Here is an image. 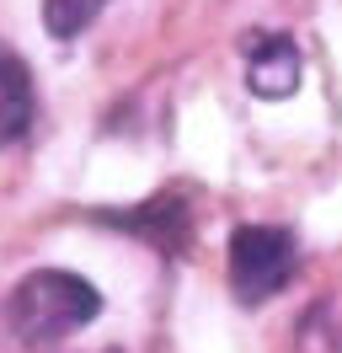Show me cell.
I'll use <instances>...</instances> for the list:
<instances>
[{"instance_id": "cell-1", "label": "cell", "mask_w": 342, "mask_h": 353, "mask_svg": "<svg viewBox=\"0 0 342 353\" xmlns=\"http://www.w3.org/2000/svg\"><path fill=\"white\" fill-rule=\"evenodd\" d=\"M97 310H102V294L86 284V279L64 273V268H38V273H27L11 289L6 321H11V332H17L21 343L48 348V343L70 337V332H81L86 321H97Z\"/></svg>"}, {"instance_id": "cell-6", "label": "cell", "mask_w": 342, "mask_h": 353, "mask_svg": "<svg viewBox=\"0 0 342 353\" xmlns=\"http://www.w3.org/2000/svg\"><path fill=\"white\" fill-rule=\"evenodd\" d=\"M102 6L107 0H43V27L54 38H75L102 17Z\"/></svg>"}, {"instance_id": "cell-4", "label": "cell", "mask_w": 342, "mask_h": 353, "mask_svg": "<svg viewBox=\"0 0 342 353\" xmlns=\"http://www.w3.org/2000/svg\"><path fill=\"white\" fill-rule=\"evenodd\" d=\"M246 86L256 97H289L299 86V48L289 38H256L252 43V65H246Z\"/></svg>"}, {"instance_id": "cell-5", "label": "cell", "mask_w": 342, "mask_h": 353, "mask_svg": "<svg viewBox=\"0 0 342 353\" xmlns=\"http://www.w3.org/2000/svg\"><path fill=\"white\" fill-rule=\"evenodd\" d=\"M27 129H32V75L21 54L0 48V150L17 145Z\"/></svg>"}, {"instance_id": "cell-3", "label": "cell", "mask_w": 342, "mask_h": 353, "mask_svg": "<svg viewBox=\"0 0 342 353\" xmlns=\"http://www.w3.org/2000/svg\"><path fill=\"white\" fill-rule=\"evenodd\" d=\"M102 220L123 225V230H139L145 241L166 246V252H177V246L188 241V199H182L177 188L155 193V199H150L145 209H134V214H102Z\"/></svg>"}, {"instance_id": "cell-2", "label": "cell", "mask_w": 342, "mask_h": 353, "mask_svg": "<svg viewBox=\"0 0 342 353\" xmlns=\"http://www.w3.org/2000/svg\"><path fill=\"white\" fill-rule=\"evenodd\" d=\"M294 236L283 225H241L230 236V289L241 305H262L294 279Z\"/></svg>"}]
</instances>
